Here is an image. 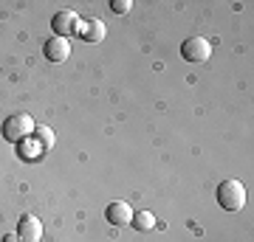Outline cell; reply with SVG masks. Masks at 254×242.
Here are the masks:
<instances>
[{
    "mask_svg": "<svg viewBox=\"0 0 254 242\" xmlns=\"http://www.w3.org/2000/svg\"><path fill=\"white\" fill-rule=\"evenodd\" d=\"M34 118L28 116V113H11L6 121H3V127H0V133H3V138L11 144H23L28 141L31 135H34Z\"/></svg>",
    "mask_w": 254,
    "mask_h": 242,
    "instance_id": "6da1fadb",
    "label": "cell"
},
{
    "mask_svg": "<svg viewBox=\"0 0 254 242\" xmlns=\"http://www.w3.org/2000/svg\"><path fill=\"white\" fill-rule=\"evenodd\" d=\"M215 197H218V206L223 211H240L246 206V189L240 180H223L215 192Z\"/></svg>",
    "mask_w": 254,
    "mask_h": 242,
    "instance_id": "7a4b0ae2",
    "label": "cell"
},
{
    "mask_svg": "<svg viewBox=\"0 0 254 242\" xmlns=\"http://www.w3.org/2000/svg\"><path fill=\"white\" fill-rule=\"evenodd\" d=\"M181 56H184V62L203 65L209 56H212V43H209L206 37H190V40H184V45H181Z\"/></svg>",
    "mask_w": 254,
    "mask_h": 242,
    "instance_id": "3957f363",
    "label": "cell"
},
{
    "mask_svg": "<svg viewBox=\"0 0 254 242\" xmlns=\"http://www.w3.org/2000/svg\"><path fill=\"white\" fill-rule=\"evenodd\" d=\"M79 14L71 9H63L57 11L54 17H51V28H54V37H63V40H71L76 31H79Z\"/></svg>",
    "mask_w": 254,
    "mask_h": 242,
    "instance_id": "277c9868",
    "label": "cell"
},
{
    "mask_svg": "<svg viewBox=\"0 0 254 242\" xmlns=\"http://www.w3.org/2000/svg\"><path fill=\"white\" fill-rule=\"evenodd\" d=\"M43 54H46L48 62H68V56H71V43L63 40V37H51V40H46V45H43Z\"/></svg>",
    "mask_w": 254,
    "mask_h": 242,
    "instance_id": "5b68a950",
    "label": "cell"
},
{
    "mask_svg": "<svg viewBox=\"0 0 254 242\" xmlns=\"http://www.w3.org/2000/svg\"><path fill=\"white\" fill-rule=\"evenodd\" d=\"M17 237H20V242H40V237H43V223L34 214H23V220L17 223Z\"/></svg>",
    "mask_w": 254,
    "mask_h": 242,
    "instance_id": "8992f818",
    "label": "cell"
},
{
    "mask_svg": "<svg viewBox=\"0 0 254 242\" xmlns=\"http://www.w3.org/2000/svg\"><path fill=\"white\" fill-rule=\"evenodd\" d=\"M105 220L110 225H130L133 220V208L127 206L125 200H113L108 208H105Z\"/></svg>",
    "mask_w": 254,
    "mask_h": 242,
    "instance_id": "52a82bcc",
    "label": "cell"
},
{
    "mask_svg": "<svg viewBox=\"0 0 254 242\" xmlns=\"http://www.w3.org/2000/svg\"><path fill=\"white\" fill-rule=\"evenodd\" d=\"M79 31H82V40L85 43H102L105 40V23L99 17H91L88 23H82Z\"/></svg>",
    "mask_w": 254,
    "mask_h": 242,
    "instance_id": "ba28073f",
    "label": "cell"
},
{
    "mask_svg": "<svg viewBox=\"0 0 254 242\" xmlns=\"http://www.w3.org/2000/svg\"><path fill=\"white\" fill-rule=\"evenodd\" d=\"M34 141H37V146H40V149H43V152H48V149H51V146H54L57 135H54V130H51V127L40 124V127H34Z\"/></svg>",
    "mask_w": 254,
    "mask_h": 242,
    "instance_id": "9c48e42d",
    "label": "cell"
},
{
    "mask_svg": "<svg viewBox=\"0 0 254 242\" xmlns=\"http://www.w3.org/2000/svg\"><path fill=\"white\" fill-rule=\"evenodd\" d=\"M130 225H133L136 231H153L155 228V217L150 214V211H136L133 220H130Z\"/></svg>",
    "mask_w": 254,
    "mask_h": 242,
    "instance_id": "30bf717a",
    "label": "cell"
},
{
    "mask_svg": "<svg viewBox=\"0 0 254 242\" xmlns=\"http://www.w3.org/2000/svg\"><path fill=\"white\" fill-rule=\"evenodd\" d=\"M37 152H43V149L37 146V141H23V144H20V155H26V158H37Z\"/></svg>",
    "mask_w": 254,
    "mask_h": 242,
    "instance_id": "8fae6325",
    "label": "cell"
},
{
    "mask_svg": "<svg viewBox=\"0 0 254 242\" xmlns=\"http://www.w3.org/2000/svg\"><path fill=\"white\" fill-rule=\"evenodd\" d=\"M110 9L116 11V14H127V11L133 9V3L130 0H110Z\"/></svg>",
    "mask_w": 254,
    "mask_h": 242,
    "instance_id": "7c38bea8",
    "label": "cell"
},
{
    "mask_svg": "<svg viewBox=\"0 0 254 242\" xmlns=\"http://www.w3.org/2000/svg\"><path fill=\"white\" fill-rule=\"evenodd\" d=\"M3 242H20V237H17V234H6V237H3Z\"/></svg>",
    "mask_w": 254,
    "mask_h": 242,
    "instance_id": "4fadbf2b",
    "label": "cell"
}]
</instances>
